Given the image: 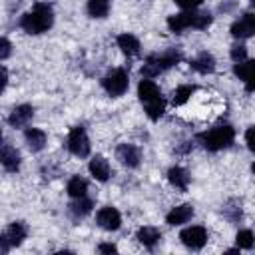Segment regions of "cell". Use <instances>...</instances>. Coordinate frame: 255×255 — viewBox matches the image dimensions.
I'll use <instances>...</instances> for the list:
<instances>
[{"mask_svg": "<svg viewBox=\"0 0 255 255\" xmlns=\"http://www.w3.org/2000/svg\"><path fill=\"white\" fill-rule=\"evenodd\" d=\"M52 24H54V10L46 2L34 4V8L30 12H26L20 20L22 30L28 34H42V32L50 30Z\"/></svg>", "mask_w": 255, "mask_h": 255, "instance_id": "obj_1", "label": "cell"}, {"mask_svg": "<svg viewBox=\"0 0 255 255\" xmlns=\"http://www.w3.org/2000/svg\"><path fill=\"white\" fill-rule=\"evenodd\" d=\"M213 16L209 12H197V10H187L181 14H171L167 18V28L173 34H181L183 30L195 28V30H205L211 24Z\"/></svg>", "mask_w": 255, "mask_h": 255, "instance_id": "obj_2", "label": "cell"}, {"mask_svg": "<svg viewBox=\"0 0 255 255\" xmlns=\"http://www.w3.org/2000/svg\"><path fill=\"white\" fill-rule=\"evenodd\" d=\"M199 143L209 149V151H219V149H225L233 143L235 139V129L229 126V124H223V126H217L209 131H203L197 135Z\"/></svg>", "mask_w": 255, "mask_h": 255, "instance_id": "obj_3", "label": "cell"}, {"mask_svg": "<svg viewBox=\"0 0 255 255\" xmlns=\"http://www.w3.org/2000/svg\"><path fill=\"white\" fill-rule=\"evenodd\" d=\"M179 60H181V52H179L177 48H169V50H165L163 54L149 56V58L143 62V66H141V76H143V78H153V76H157L159 72H163V70H167V68L179 64Z\"/></svg>", "mask_w": 255, "mask_h": 255, "instance_id": "obj_4", "label": "cell"}, {"mask_svg": "<svg viewBox=\"0 0 255 255\" xmlns=\"http://www.w3.org/2000/svg\"><path fill=\"white\" fill-rule=\"evenodd\" d=\"M102 86H104V90H106L110 96H114V98L126 94V90H128V86H129L128 72H126L124 68H116V70H112L108 76H104Z\"/></svg>", "mask_w": 255, "mask_h": 255, "instance_id": "obj_5", "label": "cell"}, {"mask_svg": "<svg viewBox=\"0 0 255 255\" xmlns=\"http://www.w3.org/2000/svg\"><path fill=\"white\" fill-rule=\"evenodd\" d=\"M68 149L78 157H86L90 153V139H88V133H86V129L82 126H76V128L70 129Z\"/></svg>", "mask_w": 255, "mask_h": 255, "instance_id": "obj_6", "label": "cell"}, {"mask_svg": "<svg viewBox=\"0 0 255 255\" xmlns=\"http://www.w3.org/2000/svg\"><path fill=\"white\" fill-rule=\"evenodd\" d=\"M179 239L189 249H201L207 243V231L201 225H191V227H185L179 233Z\"/></svg>", "mask_w": 255, "mask_h": 255, "instance_id": "obj_7", "label": "cell"}, {"mask_svg": "<svg viewBox=\"0 0 255 255\" xmlns=\"http://www.w3.org/2000/svg\"><path fill=\"white\" fill-rule=\"evenodd\" d=\"M96 221H98V225H100L102 229H106V231H116V229H120V225H122V215H120V211H118L116 207L106 205V207H102V209L98 211Z\"/></svg>", "mask_w": 255, "mask_h": 255, "instance_id": "obj_8", "label": "cell"}, {"mask_svg": "<svg viewBox=\"0 0 255 255\" xmlns=\"http://www.w3.org/2000/svg\"><path fill=\"white\" fill-rule=\"evenodd\" d=\"M253 32H255V16H253V12L243 14L239 20H235L231 24V34L235 38H241L243 40V38L253 36Z\"/></svg>", "mask_w": 255, "mask_h": 255, "instance_id": "obj_9", "label": "cell"}, {"mask_svg": "<svg viewBox=\"0 0 255 255\" xmlns=\"http://www.w3.org/2000/svg\"><path fill=\"white\" fill-rule=\"evenodd\" d=\"M116 157L126 167H137L139 165V159H141V153H139V149L133 143H122L116 149Z\"/></svg>", "mask_w": 255, "mask_h": 255, "instance_id": "obj_10", "label": "cell"}, {"mask_svg": "<svg viewBox=\"0 0 255 255\" xmlns=\"http://www.w3.org/2000/svg\"><path fill=\"white\" fill-rule=\"evenodd\" d=\"M32 116H34V108L30 104H22L12 110V114L8 116V124L12 128H22L32 120Z\"/></svg>", "mask_w": 255, "mask_h": 255, "instance_id": "obj_11", "label": "cell"}, {"mask_svg": "<svg viewBox=\"0 0 255 255\" xmlns=\"http://www.w3.org/2000/svg\"><path fill=\"white\" fill-rule=\"evenodd\" d=\"M191 217H193V207H191L189 203H181V205L173 207V209L165 215V221H167L169 225H183V223H187Z\"/></svg>", "mask_w": 255, "mask_h": 255, "instance_id": "obj_12", "label": "cell"}, {"mask_svg": "<svg viewBox=\"0 0 255 255\" xmlns=\"http://www.w3.org/2000/svg\"><path fill=\"white\" fill-rule=\"evenodd\" d=\"M0 163L8 171H18L20 169V151L12 145H2L0 147Z\"/></svg>", "mask_w": 255, "mask_h": 255, "instance_id": "obj_13", "label": "cell"}, {"mask_svg": "<svg viewBox=\"0 0 255 255\" xmlns=\"http://www.w3.org/2000/svg\"><path fill=\"white\" fill-rule=\"evenodd\" d=\"M90 173H92L98 181H108V179H110V173H112L108 159L102 157V155H96V157L90 161Z\"/></svg>", "mask_w": 255, "mask_h": 255, "instance_id": "obj_14", "label": "cell"}, {"mask_svg": "<svg viewBox=\"0 0 255 255\" xmlns=\"http://www.w3.org/2000/svg\"><path fill=\"white\" fill-rule=\"evenodd\" d=\"M167 181H169L175 189L185 191L187 185H189V173H187V169H183V167H179V165H173V167L167 171Z\"/></svg>", "mask_w": 255, "mask_h": 255, "instance_id": "obj_15", "label": "cell"}, {"mask_svg": "<svg viewBox=\"0 0 255 255\" xmlns=\"http://www.w3.org/2000/svg\"><path fill=\"white\" fill-rule=\"evenodd\" d=\"M191 68L199 74H211L215 70V58L209 52H199L193 60H191Z\"/></svg>", "mask_w": 255, "mask_h": 255, "instance_id": "obj_16", "label": "cell"}, {"mask_svg": "<svg viewBox=\"0 0 255 255\" xmlns=\"http://www.w3.org/2000/svg\"><path fill=\"white\" fill-rule=\"evenodd\" d=\"M253 60H243V62H239V64H235V68H233V72H235V76L239 78V80H243L245 82V88H247V92H251L253 90Z\"/></svg>", "mask_w": 255, "mask_h": 255, "instance_id": "obj_17", "label": "cell"}, {"mask_svg": "<svg viewBox=\"0 0 255 255\" xmlns=\"http://www.w3.org/2000/svg\"><path fill=\"white\" fill-rule=\"evenodd\" d=\"M137 241L147 247V249H153L159 241H161V231L155 229V227H139L137 229Z\"/></svg>", "mask_w": 255, "mask_h": 255, "instance_id": "obj_18", "label": "cell"}, {"mask_svg": "<svg viewBox=\"0 0 255 255\" xmlns=\"http://www.w3.org/2000/svg\"><path fill=\"white\" fill-rule=\"evenodd\" d=\"M137 96H139L141 104H145V102H149V100L159 98L161 92H159V88H157L155 82H151L149 78H143V80L139 82V86H137Z\"/></svg>", "mask_w": 255, "mask_h": 255, "instance_id": "obj_19", "label": "cell"}, {"mask_svg": "<svg viewBox=\"0 0 255 255\" xmlns=\"http://www.w3.org/2000/svg\"><path fill=\"white\" fill-rule=\"evenodd\" d=\"M6 239L10 241V245L12 247H16V245H20L24 239H26V235H28V229H26V225L22 223V221H14V223H10L8 225V229H6Z\"/></svg>", "mask_w": 255, "mask_h": 255, "instance_id": "obj_20", "label": "cell"}, {"mask_svg": "<svg viewBox=\"0 0 255 255\" xmlns=\"http://www.w3.org/2000/svg\"><path fill=\"white\" fill-rule=\"evenodd\" d=\"M118 46L122 48V52L126 56H137L139 54V40L133 34H128V32L120 34L118 36Z\"/></svg>", "mask_w": 255, "mask_h": 255, "instance_id": "obj_21", "label": "cell"}, {"mask_svg": "<svg viewBox=\"0 0 255 255\" xmlns=\"http://www.w3.org/2000/svg\"><path fill=\"white\" fill-rule=\"evenodd\" d=\"M24 139H26V143L32 151H40L46 145V133L38 128H28L26 133H24Z\"/></svg>", "mask_w": 255, "mask_h": 255, "instance_id": "obj_22", "label": "cell"}, {"mask_svg": "<svg viewBox=\"0 0 255 255\" xmlns=\"http://www.w3.org/2000/svg\"><path fill=\"white\" fill-rule=\"evenodd\" d=\"M92 205H94V201L88 199L86 195H84V197H76V201L70 205V213H72L76 219H82V217H86V215L92 211Z\"/></svg>", "mask_w": 255, "mask_h": 255, "instance_id": "obj_23", "label": "cell"}, {"mask_svg": "<svg viewBox=\"0 0 255 255\" xmlns=\"http://www.w3.org/2000/svg\"><path fill=\"white\" fill-rule=\"evenodd\" d=\"M143 108H145V114H147L149 120H159V118L163 116V112H165V102H163V98L159 96V98H155V100L145 102Z\"/></svg>", "mask_w": 255, "mask_h": 255, "instance_id": "obj_24", "label": "cell"}, {"mask_svg": "<svg viewBox=\"0 0 255 255\" xmlns=\"http://www.w3.org/2000/svg\"><path fill=\"white\" fill-rule=\"evenodd\" d=\"M110 12V0H88V14L92 18H106Z\"/></svg>", "mask_w": 255, "mask_h": 255, "instance_id": "obj_25", "label": "cell"}, {"mask_svg": "<svg viewBox=\"0 0 255 255\" xmlns=\"http://www.w3.org/2000/svg\"><path fill=\"white\" fill-rule=\"evenodd\" d=\"M86 191H88V181L86 179H82V177H72L70 181H68V195L70 197H84L86 195Z\"/></svg>", "mask_w": 255, "mask_h": 255, "instance_id": "obj_26", "label": "cell"}, {"mask_svg": "<svg viewBox=\"0 0 255 255\" xmlns=\"http://www.w3.org/2000/svg\"><path fill=\"white\" fill-rule=\"evenodd\" d=\"M193 92H195V86H189V84L175 88V92H173V98H171L173 106H183V104H185V102H187V100L193 96Z\"/></svg>", "mask_w": 255, "mask_h": 255, "instance_id": "obj_27", "label": "cell"}, {"mask_svg": "<svg viewBox=\"0 0 255 255\" xmlns=\"http://www.w3.org/2000/svg\"><path fill=\"white\" fill-rule=\"evenodd\" d=\"M235 243H237V249H251L253 247V233L249 229H241L235 237Z\"/></svg>", "mask_w": 255, "mask_h": 255, "instance_id": "obj_28", "label": "cell"}, {"mask_svg": "<svg viewBox=\"0 0 255 255\" xmlns=\"http://www.w3.org/2000/svg\"><path fill=\"white\" fill-rule=\"evenodd\" d=\"M229 54H231V60H233L235 64H239V62H243V60H247V48H245V46H241V44H237V46H233Z\"/></svg>", "mask_w": 255, "mask_h": 255, "instance_id": "obj_29", "label": "cell"}, {"mask_svg": "<svg viewBox=\"0 0 255 255\" xmlns=\"http://www.w3.org/2000/svg\"><path fill=\"white\" fill-rule=\"evenodd\" d=\"M10 54H12V44H10V40H8V38H0V60L10 58Z\"/></svg>", "mask_w": 255, "mask_h": 255, "instance_id": "obj_30", "label": "cell"}, {"mask_svg": "<svg viewBox=\"0 0 255 255\" xmlns=\"http://www.w3.org/2000/svg\"><path fill=\"white\" fill-rule=\"evenodd\" d=\"M177 6H181L183 10H195L203 0H173Z\"/></svg>", "mask_w": 255, "mask_h": 255, "instance_id": "obj_31", "label": "cell"}, {"mask_svg": "<svg viewBox=\"0 0 255 255\" xmlns=\"http://www.w3.org/2000/svg\"><path fill=\"white\" fill-rule=\"evenodd\" d=\"M6 84H8V72H6V68H4V66H0V94L4 92Z\"/></svg>", "mask_w": 255, "mask_h": 255, "instance_id": "obj_32", "label": "cell"}, {"mask_svg": "<svg viewBox=\"0 0 255 255\" xmlns=\"http://www.w3.org/2000/svg\"><path fill=\"white\" fill-rule=\"evenodd\" d=\"M98 251H100V253H116L118 247H116L114 243H102V245L98 247Z\"/></svg>", "mask_w": 255, "mask_h": 255, "instance_id": "obj_33", "label": "cell"}, {"mask_svg": "<svg viewBox=\"0 0 255 255\" xmlns=\"http://www.w3.org/2000/svg\"><path fill=\"white\" fill-rule=\"evenodd\" d=\"M10 241L6 239V235H0V255H4V253H8L10 251Z\"/></svg>", "mask_w": 255, "mask_h": 255, "instance_id": "obj_34", "label": "cell"}, {"mask_svg": "<svg viewBox=\"0 0 255 255\" xmlns=\"http://www.w3.org/2000/svg\"><path fill=\"white\" fill-rule=\"evenodd\" d=\"M245 141H247V147L253 149V128H247V131H245Z\"/></svg>", "mask_w": 255, "mask_h": 255, "instance_id": "obj_35", "label": "cell"}, {"mask_svg": "<svg viewBox=\"0 0 255 255\" xmlns=\"http://www.w3.org/2000/svg\"><path fill=\"white\" fill-rule=\"evenodd\" d=\"M0 141H2V129H0Z\"/></svg>", "mask_w": 255, "mask_h": 255, "instance_id": "obj_36", "label": "cell"}, {"mask_svg": "<svg viewBox=\"0 0 255 255\" xmlns=\"http://www.w3.org/2000/svg\"><path fill=\"white\" fill-rule=\"evenodd\" d=\"M251 2H255V0H251Z\"/></svg>", "mask_w": 255, "mask_h": 255, "instance_id": "obj_37", "label": "cell"}]
</instances>
